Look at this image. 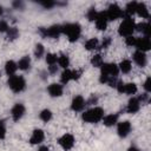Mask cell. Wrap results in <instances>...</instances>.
Listing matches in <instances>:
<instances>
[{
    "label": "cell",
    "mask_w": 151,
    "mask_h": 151,
    "mask_svg": "<svg viewBox=\"0 0 151 151\" xmlns=\"http://www.w3.org/2000/svg\"><path fill=\"white\" fill-rule=\"evenodd\" d=\"M100 72L106 73L110 77H117L119 74V68L118 65L114 63H104L103 66L100 67Z\"/></svg>",
    "instance_id": "obj_9"
},
{
    "label": "cell",
    "mask_w": 151,
    "mask_h": 151,
    "mask_svg": "<svg viewBox=\"0 0 151 151\" xmlns=\"http://www.w3.org/2000/svg\"><path fill=\"white\" fill-rule=\"evenodd\" d=\"M74 137H73V134H71V133H65V134H63L59 139H58V143H59V145L65 150V151H68V150H71L72 147H73V145H74Z\"/></svg>",
    "instance_id": "obj_7"
},
{
    "label": "cell",
    "mask_w": 151,
    "mask_h": 151,
    "mask_svg": "<svg viewBox=\"0 0 151 151\" xmlns=\"http://www.w3.org/2000/svg\"><path fill=\"white\" fill-rule=\"evenodd\" d=\"M143 87H144V90H145L146 93H150V92H151V78H150V77H147V78L145 79Z\"/></svg>",
    "instance_id": "obj_38"
},
{
    "label": "cell",
    "mask_w": 151,
    "mask_h": 151,
    "mask_svg": "<svg viewBox=\"0 0 151 151\" xmlns=\"http://www.w3.org/2000/svg\"><path fill=\"white\" fill-rule=\"evenodd\" d=\"M106 18L109 21H113L120 18H124V11L117 5V4H110L107 9L105 11Z\"/></svg>",
    "instance_id": "obj_6"
},
{
    "label": "cell",
    "mask_w": 151,
    "mask_h": 151,
    "mask_svg": "<svg viewBox=\"0 0 151 151\" xmlns=\"http://www.w3.org/2000/svg\"><path fill=\"white\" fill-rule=\"evenodd\" d=\"M39 4L44 7V8H46V9H50V8H53L55 5H57V2H54V1H51V0H44V1H39Z\"/></svg>",
    "instance_id": "obj_35"
},
{
    "label": "cell",
    "mask_w": 151,
    "mask_h": 151,
    "mask_svg": "<svg viewBox=\"0 0 151 151\" xmlns=\"http://www.w3.org/2000/svg\"><path fill=\"white\" fill-rule=\"evenodd\" d=\"M9 26L6 20H0V33H6L8 31Z\"/></svg>",
    "instance_id": "obj_39"
},
{
    "label": "cell",
    "mask_w": 151,
    "mask_h": 151,
    "mask_svg": "<svg viewBox=\"0 0 151 151\" xmlns=\"http://www.w3.org/2000/svg\"><path fill=\"white\" fill-rule=\"evenodd\" d=\"M136 39H137V37H134V35H129V37L125 38V44H126L127 46L132 47V46H134V44H136Z\"/></svg>",
    "instance_id": "obj_37"
},
{
    "label": "cell",
    "mask_w": 151,
    "mask_h": 151,
    "mask_svg": "<svg viewBox=\"0 0 151 151\" xmlns=\"http://www.w3.org/2000/svg\"><path fill=\"white\" fill-rule=\"evenodd\" d=\"M44 139H45V132L41 129H34L29 138V143L32 145H38V144H41Z\"/></svg>",
    "instance_id": "obj_15"
},
{
    "label": "cell",
    "mask_w": 151,
    "mask_h": 151,
    "mask_svg": "<svg viewBox=\"0 0 151 151\" xmlns=\"http://www.w3.org/2000/svg\"><path fill=\"white\" fill-rule=\"evenodd\" d=\"M44 53H45L44 45H42V44H37V45H35V48H34V57H35L37 59H40V58H42Z\"/></svg>",
    "instance_id": "obj_32"
},
{
    "label": "cell",
    "mask_w": 151,
    "mask_h": 151,
    "mask_svg": "<svg viewBox=\"0 0 151 151\" xmlns=\"http://www.w3.org/2000/svg\"><path fill=\"white\" fill-rule=\"evenodd\" d=\"M57 72H58V66H57V64L48 66V73H50V74H55Z\"/></svg>",
    "instance_id": "obj_45"
},
{
    "label": "cell",
    "mask_w": 151,
    "mask_h": 151,
    "mask_svg": "<svg viewBox=\"0 0 151 151\" xmlns=\"http://www.w3.org/2000/svg\"><path fill=\"white\" fill-rule=\"evenodd\" d=\"M114 88H117V91H118L119 93H124L125 83H124L123 80H118V81H117V85H116V87H114Z\"/></svg>",
    "instance_id": "obj_40"
},
{
    "label": "cell",
    "mask_w": 151,
    "mask_h": 151,
    "mask_svg": "<svg viewBox=\"0 0 151 151\" xmlns=\"http://www.w3.org/2000/svg\"><path fill=\"white\" fill-rule=\"evenodd\" d=\"M57 63H58V65H59L60 67H63L64 70H66V68H68V66H70V58L67 57V54L61 53L60 55H58Z\"/></svg>",
    "instance_id": "obj_25"
},
{
    "label": "cell",
    "mask_w": 151,
    "mask_h": 151,
    "mask_svg": "<svg viewBox=\"0 0 151 151\" xmlns=\"http://www.w3.org/2000/svg\"><path fill=\"white\" fill-rule=\"evenodd\" d=\"M118 68H119V72L127 74V73H130V71L132 68V63L129 59H123L120 61V64L118 65Z\"/></svg>",
    "instance_id": "obj_24"
},
{
    "label": "cell",
    "mask_w": 151,
    "mask_h": 151,
    "mask_svg": "<svg viewBox=\"0 0 151 151\" xmlns=\"http://www.w3.org/2000/svg\"><path fill=\"white\" fill-rule=\"evenodd\" d=\"M127 151H140V150H139L137 146H133V145H132V146H130V147L127 149Z\"/></svg>",
    "instance_id": "obj_48"
},
{
    "label": "cell",
    "mask_w": 151,
    "mask_h": 151,
    "mask_svg": "<svg viewBox=\"0 0 151 151\" xmlns=\"http://www.w3.org/2000/svg\"><path fill=\"white\" fill-rule=\"evenodd\" d=\"M61 33L65 34L71 42H76L81 34V26L78 22H67L61 25Z\"/></svg>",
    "instance_id": "obj_1"
},
{
    "label": "cell",
    "mask_w": 151,
    "mask_h": 151,
    "mask_svg": "<svg viewBox=\"0 0 151 151\" xmlns=\"http://www.w3.org/2000/svg\"><path fill=\"white\" fill-rule=\"evenodd\" d=\"M6 137V129H5V125L0 126V139H4Z\"/></svg>",
    "instance_id": "obj_46"
},
{
    "label": "cell",
    "mask_w": 151,
    "mask_h": 151,
    "mask_svg": "<svg viewBox=\"0 0 151 151\" xmlns=\"http://www.w3.org/2000/svg\"><path fill=\"white\" fill-rule=\"evenodd\" d=\"M47 92L51 97L53 98H57V97H61L63 96V92H64V87L61 84H58V83H52L48 85L47 87Z\"/></svg>",
    "instance_id": "obj_13"
},
{
    "label": "cell",
    "mask_w": 151,
    "mask_h": 151,
    "mask_svg": "<svg viewBox=\"0 0 151 151\" xmlns=\"http://www.w3.org/2000/svg\"><path fill=\"white\" fill-rule=\"evenodd\" d=\"M110 45H111V38H110V37H105V38L103 39V41H101V45H100L99 47H103V48H107Z\"/></svg>",
    "instance_id": "obj_41"
},
{
    "label": "cell",
    "mask_w": 151,
    "mask_h": 151,
    "mask_svg": "<svg viewBox=\"0 0 151 151\" xmlns=\"http://www.w3.org/2000/svg\"><path fill=\"white\" fill-rule=\"evenodd\" d=\"M134 47L137 48V51H140V52H144V53L147 52V51L151 48V41H150V38H146V37L137 38V39H136Z\"/></svg>",
    "instance_id": "obj_10"
},
{
    "label": "cell",
    "mask_w": 151,
    "mask_h": 151,
    "mask_svg": "<svg viewBox=\"0 0 151 151\" xmlns=\"http://www.w3.org/2000/svg\"><path fill=\"white\" fill-rule=\"evenodd\" d=\"M136 31L140 32L143 34V37L150 38V33H151V27L149 22H139L136 24Z\"/></svg>",
    "instance_id": "obj_19"
},
{
    "label": "cell",
    "mask_w": 151,
    "mask_h": 151,
    "mask_svg": "<svg viewBox=\"0 0 151 151\" xmlns=\"http://www.w3.org/2000/svg\"><path fill=\"white\" fill-rule=\"evenodd\" d=\"M133 61L139 66V67H145L146 64H147V57H146V53L144 52H140V51H136L133 53Z\"/></svg>",
    "instance_id": "obj_16"
},
{
    "label": "cell",
    "mask_w": 151,
    "mask_h": 151,
    "mask_svg": "<svg viewBox=\"0 0 151 151\" xmlns=\"http://www.w3.org/2000/svg\"><path fill=\"white\" fill-rule=\"evenodd\" d=\"M4 125V122H2V119H0V126H2Z\"/></svg>",
    "instance_id": "obj_51"
},
{
    "label": "cell",
    "mask_w": 151,
    "mask_h": 151,
    "mask_svg": "<svg viewBox=\"0 0 151 151\" xmlns=\"http://www.w3.org/2000/svg\"><path fill=\"white\" fill-rule=\"evenodd\" d=\"M136 14H138L142 19H149V18H150L149 9H147V7H146V5H145L144 2H138V4H137Z\"/></svg>",
    "instance_id": "obj_20"
},
{
    "label": "cell",
    "mask_w": 151,
    "mask_h": 151,
    "mask_svg": "<svg viewBox=\"0 0 151 151\" xmlns=\"http://www.w3.org/2000/svg\"><path fill=\"white\" fill-rule=\"evenodd\" d=\"M104 64V60H103V57L100 54H94L92 58H91V65L94 66V67H101Z\"/></svg>",
    "instance_id": "obj_31"
},
{
    "label": "cell",
    "mask_w": 151,
    "mask_h": 151,
    "mask_svg": "<svg viewBox=\"0 0 151 151\" xmlns=\"http://www.w3.org/2000/svg\"><path fill=\"white\" fill-rule=\"evenodd\" d=\"M93 103H94V104H96V103H97V98H96V97H93V96H92V97H91V98H90V100H88V101H87V104H93Z\"/></svg>",
    "instance_id": "obj_47"
},
{
    "label": "cell",
    "mask_w": 151,
    "mask_h": 151,
    "mask_svg": "<svg viewBox=\"0 0 151 151\" xmlns=\"http://www.w3.org/2000/svg\"><path fill=\"white\" fill-rule=\"evenodd\" d=\"M25 111H26V109H25V106H24L22 104H20V103L14 104L13 107H12V110H11V114H12L13 120H14V122L20 120V119L24 117Z\"/></svg>",
    "instance_id": "obj_12"
},
{
    "label": "cell",
    "mask_w": 151,
    "mask_h": 151,
    "mask_svg": "<svg viewBox=\"0 0 151 151\" xmlns=\"http://www.w3.org/2000/svg\"><path fill=\"white\" fill-rule=\"evenodd\" d=\"M45 60H46V63H47L50 66H51V65H55V64H57V60H58V55L54 54V53H47Z\"/></svg>",
    "instance_id": "obj_34"
},
{
    "label": "cell",
    "mask_w": 151,
    "mask_h": 151,
    "mask_svg": "<svg viewBox=\"0 0 151 151\" xmlns=\"http://www.w3.org/2000/svg\"><path fill=\"white\" fill-rule=\"evenodd\" d=\"M85 105H86V101H85V99H84L83 96H76V97L72 99V101H71V109H72L74 112H80V111H83L84 107H85Z\"/></svg>",
    "instance_id": "obj_14"
},
{
    "label": "cell",
    "mask_w": 151,
    "mask_h": 151,
    "mask_svg": "<svg viewBox=\"0 0 151 151\" xmlns=\"http://www.w3.org/2000/svg\"><path fill=\"white\" fill-rule=\"evenodd\" d=\"M52 116H53V113H52V111L48 110V109H44V110H41V112L39 113V118H40L44 123H48V122L52 119Z\"/></svg>",
    "instance_id": "obj_28"
},
{
    "label": "cell",
    "mask_w": 151,
    "mask_h": 151,
    "mask_svg": "<svg viewBox=\"0 0 151 151\" xmlns=\"http://www.w3.org/2000/svg\"><path fill=\"white\" fill-rule=\"evenodd\" d=\"M109 78H110V76H107L106 73L100 72V76H99V81H100L101 84H106V83H107V80H109Z\"/></svg>",
    "instance_id": "obj_43"
},
{
    "label": "cell",
    "mask_w": 151,
    "mask_h": 151,
    "mask_svg": "<svg viewBox=\"0 0 151 151\" xmlns=\"http://www.w3.org/2000/svg\"><path fill=\"white\" fill-rule=\"evenodd\" d=\"M138 91L137 85L134 83H125V88H124V93L129 94V96H133L136 94Z\"/></svg>",
    "instance_id": "obj_27"
},
{
    "label": "cell",
    "mask_w": 151,
    "mask_h": 151,
    "mask_svg": "<svg viewBox=\"0 0 151 151\" xmlns=\"http://www.w3.org/2000/svg\"><path fill=\"white\" fill-rule=\"evenodd\" d=\"M38 151H50V149H48L47 146H45V145H44V146H40Z\"/></svg>",
    "instance_id": "obj_49"
},
{
    "label": "cell",
    "mask_w": 151,
    "mask_h": 151,
    "mask_svg": "<svg viewBox=\"0 0 151 151\" xmlns=\"http://www.w3.org/2000/svg\"><path fill=\"white\" fill-rule=\"evenodd\" d=\"M12 6H13L14 8H17V9H22V8H24V2L17 0V1H13V2H12Z\"/></svg>",
    "instance_id": "obj_44"
},
{
    "label": "cell",
    "mask_w": 151,
    "mask_h": 151,
    "mask_svg": "<svg viewBox=\"0 0 151 151\" xmlns=\"http://www.w3.org/2000/svg\"><path fill=\"white\" fill-rule=\"evenodd\" d=\"M97 14H98V12H97L96 7H90L88 11L86 12V18L88 21H94L97 18Z\"/></svg>",
    "instance_id": "obj_33"
},
{
    "label": "cell",
    "mask_w": 151,
    "mask_h": 151,
    "mask_svg": "<svg viewBox=\"0 0 151 151\" xmlns=\"http://www.w3.org/2000/svg\"><path fill=\"white\" fill-rule=\"evenodd\" d=\"M7 84H8V87H9L13 92H15V93L22 92V91L26 88V80H25V78H24L22 76L14 74V76L8 77Z\"/></svg>",
    "instance_id": "obj_4"
},
{
    "label": "cell",
    "mask_w": 151,
    "mask_h": 151,
    "mask_svg": "<svg viewBox=\"0 0 151 151\" xmlns=\"http://www.w3.org/2000/svg\"><path fill=\"white\" fill-rule=\"evenodd\" d=\"M39 34L42 38H51V39H58L61 33V25L54 24L50 27H39Z\"/></svg>",
    "instance_id": "obj_5"
},
{
    "label": "cell",
    "mask_w": 151,
    "mask_h": 151,
    "mask_svg": "<svg viewBox=\"0 0 151 151\" xmlns=\"http://www.w3.org/2000/svg\"><path fill=\"white\" fill-rule=\"evenodd\" d=\"M94 22H96V27H97V29H99V31H105V29L107 28V22H109V20H107V18H106V13H105V11L98 12Z\"/></svg>",
    "instance_id": "obj_11"
},
{
    "label": "cell",
    "mask_w": 151,
    "mask_h": 151,
    "mask_svg": "<svg viewBox=\"0 0 151 151\" xmlns=\"http://www.w3.org/2000/svg\"><path fill=\"white\" fill-rule=\"evenodd\" d=\"M85 48L87 50V51H93V50H97V48H99V40L97 39V38H91V39H88L86 42H85Z\"/></svg>",
    "instance_id": "obj_26"
},
{
    "label": "cell",
    "mask_w": 151,
    "mask_h": 151,
    "mask_svg": "<svg viewBox=\"0 0 151 151\" xmlns=\"http://www.w3.org/2000/svg\"><path fill=\"white\" fill-rule=\"evenodd\" d=\"M137 4H138L137 1H130V2H127L126 6H125V9H123L124 11V17H131L132 18V15L136 14Z\"/></svg>",
    "instance_id": "obj_21"
},
{
    "label": "cell",
    "mask_w": 151,
    "mask_h": 151,
    "mask_svg": "<svg viewBox=\"0 0 151 151\" xmlns=\"http://www.w3.org/2000/svg\"><path fill=\"white\" fill-rule=\"evenodd\" d=\"M17 65H18V68H19V70H21V71H27V70H29V67H31V58H29L28 55H25V57H22V58L17 63Z\"/></svg>",
    "instance_id": "obj_23"
},
{
    "label": "cell",
    "mask_w": 151,
    "mask_h": 151,
    "mask_svg": "<svg viewBox=\"0 0 151 151\" xmlns=\"http://www.w3.org/2000/svg\"><path fill=\"white\" fill-rule=\"evenodd\" d=\"M101 122H103V124H104L105 126L111 127V126H113V125H116V124L118 123V114H116V113L106 114V116L103 117Z\"/></svg>",
    "instance_id": "obj_18"
},
{
    "label": "cell",
    "mask_w": 151,
    "mask_h": 151,
    "mask_svg": "<svg viewBox=\"0 0 151 151\" xmlns=\"http://www.w3.org/2000/svg\"><path fill=\"white\" fill-rule=\"evenodd\" d=\"M131 123L129 120H123L117 124V133L120 138H126L131 132Z\"/></svg>",
    "instance_id": "obj_8"
},
{
    "label": "cell",
    "mask_w": 151,
    "mask_h": 151,
    "mask_svg": "<svg viewBox=\"0 0 151 151\" xmlns=\"http://www.w3.org/2000/svg\"><path fill=\"white\" fill-rule=\"evenodd\" d=\"M136 31V22L131 17H124L123 21L119 25L118 28V34L120 37H129V35H133V32Z\"/></svg>",
    "instance_id": "obj_3"
},
{
    "label": "cell",
    "mask_w": 151,
    "mask_h": 151,
    "mask_svg": "<svg viewBox=\"0 0 151 151\" xmlns=\"http://www.w3.org/2000/svg\"><path fill=\"white\" fill-rule=\"evenodd\" d=\"M103 117H104V110L99 106H94L90 110H86L81 114L83 120L85 123H90V124H96V123L101 122Z\"/></svg>",
    "instance_id": "obj_2"
},
{
    "label": "cell",
    "mask_w": 151,
    "mask_h": 151,
    "mask_svg": "<svg viewBox=\"0 0 151 151\" xmlns=\"http://www.w3.org/2000/svg\"><path fill=\"white\" fill-rule=\"evenodd\" d=\"M70 80H72V70L66 68V70H64V71L61 72L60 81H61V84H65V85H66Z\"/></svg>",
    "instance_id": "obj_29"
},
{
    "label": "cell",
    "mask_w": 151,
    "mask_h": 151,
    "mask_svg": "<svg viewBox=\"0 0 151 151\" xmlns=\"http://www.w3.org/2000/svg\"><path fill=\"white\" fill-rule=\"evenodd\" d=\"M2 13H4V8H2V6L0 5V17L2 15Z\"/></svg>",
    "instance_id": "obj_50"
},
{
    "label": "cell",
    "mask_w": 151,
    "mask_h": 151,
    "mask_svg": "<svg viewBox=\"0 0 151 151\" xmlns=\"http://www.w3.org/2000/svg\"><path fill=\"white\" fill-rule=\"evenodd\" d=\"M140 109V103L138 101V99L136 97L130 98V100L127 101V106H126V112L130 114H134L139 111Z\"/></svg>",
    "instance_id": "obj_17"
},
{
    "label": "cell",
    "mask_w": 151,
    "mask_h": 151,
    "mask_svg": "<svg viewBox=\"0 0 151 151\" xmlns=\"http://www.w3.org/2000/svg\"><path fill=\"white\" fill-rule=\"evenodd\" d=\"M17 70H18V65H17L15 61H13V60H7L6 61V64H5V72H6V74L8 77L14 76Z\"/></svg>",
    "instance_id": "obj_22"
},
{
    "label": "cell",
    "mask_w": 151,
    "mask_h": 151,
    "mask_svg": "<svg viewBox=\"0 0 151 151\" xmlns=\"http://www.w3.org/2000/svg\"><path fill=\"white\" fill-rule=\"evenodd\" d=\"M6 33H7V39L9 41H13L19 37V29L17 27H9Z\"/></svg>",
    "instance_id": "obj_30"
},
{
    "label": "cell",
    "mask_w": 151,
    "mask_h": 151,
    "mask_svg": "<svg viewBox=\"0 0 151 151\" xmlns=\"http://www.w3.org/2000/svg\"><path fill=\"white\" fill-rule=\"evenodd\" d=\"M0 77H1V71H0Z\"/></svg>",
    "instance_id": "obj_52"
},
{
    "label": "cell",
    "mask_w": 151,
    "mask_h": 151,
    "mask_svg": "<svg viewBox=\"0 0 151 151\" xmlns=\"http://www.w3.org/2000/svg\"><path fill=\"white\" fill-rule=\"evenodd\" d=\"M81 77V71L79 70H72V80H78Z\"/></svg>",
    "instance_id": "obj_42"
},
{
    "label": "cell",
    "mask_w": 151,
    "mask_h": 151,
    "mask_svg": "<svg viewBox=\"0 0 151 151\" xmlns=\"http://www.w3.org/2000/svg\"><path fill=\"white\" fill-rule=\"evenodd\" d=\"M137 99H138V101H139L140 104H147V103L150 101V96H149V93L144 92V93H142L140 96H138Z\"/></svg>",
    "instance_id": "obj_36"
}]
</instances>
